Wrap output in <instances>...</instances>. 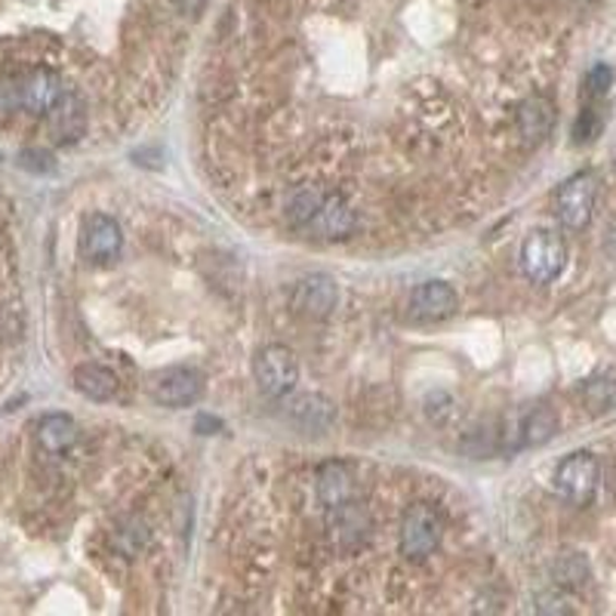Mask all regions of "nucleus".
Returning a JSON list of instances; mask_svg holds the SVG:
<instances>
[{
  "instance_id": "obj_1",
  "label": "nucleus",
  "mask_w": 616,
  "mask_h": 616,
  "mask_svg": "<svg viewBox=\"0 0 616 616\" xmlns=\"http://www.w3.org/2000/svg\"><path fill=\"white\" fill-rule=\"evenodd\" d=\"M444 540V521L428 503H416L404 511L401 528H398V552L407 561H425L438 552Z\"/></svg>"
},
{
  "instance_id": "obj_2",
  "label": "nucleus",
  "mask_w": 616,
  "mask_h": 616,
  "mask_svg": "<svg viewBox=\"0 0 616 616\" xmlns=\"http://www.w3.org/2000/svg\"><path fill=\"white\" fill-rule=\"evenodd\" d=\"M567 265V244L558 231L540 229L528 234V241L521 244V271L530 283H546L558 281Z\"/></svg>"
},
{
  "instance_id": "obj_3",
  "label": "nucleus",
  "mask_w": 616,
  "mask_h": 616,
  "mask_svg": "<svg viewBox=\"0 0 616 616\" xmlns=\"http://www.w3.org/2000/svg\"><path fill=\"white\" fill-rule=\"evenodd\" d=\"M373 530H376L373 515L358 499L327 509V533H330L336 552H342V555H358L361 548H367Z\"/></svg>"
},
{
  "instance_id": "obj_4",
  "label": "nucleus",
  "mask_w": 616,
  "mask_h": 616,
  "mask_svg": "<svg viewBox=\"0 0 616 616\" xmlns=\"http://www.w3.org/2000/svg\"><path fill=\"white\" fill-rule=\"evenodd\" d=\"M595 204H599V177L582 170L567 179L555 194V216L564 229L580 231L589 226Z\"/></svg>"
},
{
  "instance_id": "obj_5",
  "label": "nucleus",
  "mask_w": 616,
  "mask_h": 616,
  "mask_svg": "<svg viewBox=\"0 0 616 616\" xmlns=\"http://www.w3.org/2000/svg\"><path fill=\"white\" fill-rule=\"evenodd\" d=\"M253 376L256 386L268 398H287L300 383V361L287 346H265L263 352L253 361Z\"/></svg>"
},
{
  "instance_id": "obj_6",
  "label": "nucleus",
  "mask_w": 616,
  "mask_h": 616,
  "mask_svg": "<svg viewBox=\"0 0 616 616\" xmlns=\"http://www.w3.org/2000/svg\"><path fill=\"white\" fill-rule=\"evenodd\" d=\"M599 481H601V466L599 459L592 457L589 450L570 454V457L561 459L558 469H555V491H558L561 499L573 503V506L592 503V496L599 491Z\"/></svg>"
},
{
  "instance_id": "obj_7",
  "label": "nucleus",
  "mask_w": 616,
  "mask_h": 616,
  "mask_svg": "<svg viewBox=\"0 0 616 616\" xmlns=\"http://www.w3.org/2000/svg\"><path fill=\"white\" fill-rule=\"evenodd\" d=\"M201 395H204V376L194 367H185V364L160 370L152 379V401L160 407H170V410L192 407Z\"/></svg>"
},
{
  "instance_id": "obj_8",
  "label": "nucleus",
  "mask_w": 616,
  "mask_h": 616,
  "mask_svg": "<svg viewBox=\"0 0 616 616\" xmlns=\"http://www.w3.org/2000/svg\"><path fill=\"white\" fill-rule=\"evenodd\" d=\"M457 290L444 281L420 283V287H413V293L407 300V317L413 324H440V321L457 315Z\"/></svg>"
},
{
  "instance_id": "obj_9",
  "label": "nucleus",
  "mask_w": 616,
  "mask_h": 616,
  "mask_svg": "<svg viewBox=\"0 0 616 616\" xmlns=\"http://www.w3.org/2000/svg\"><path fill=\"white\" fill-rule=\"evenodd\" d=\"M123 250L121 226L106 213H89L81 229V253L93 265L114 263Z\"/></svg>"
},
{
  "instance_id": "obj_10",
  "label": "nucleus",
  "mask_w": 616,
  "mask_h": 616,
  "mask_svg": "<svg viewBox=\"0 0 616 616\" xmlns=\"http://www.w3.org/2000/svg\"><path fill=\"white\" fill-rule=\"evenodd\" d=\"M283 416H287V423L305 435H327L336 423V407L330 398H324L317 391H302L287 401Z\"/></svg>"
},
{
  "instance_id": "obj_11",
  "label": "nucleus",
  "mask_w": 616,
  "mask_h": 616,
  "mask_svg": "<svg viewBox=\"0 0 616 616\" xmlns=\"http://www.w3.org/2000/svg\"><path fill=\"white\" fill-rule=\"evenodd\" d=\"M339 290L336 281L324 271L305 275L297 287H293V309L302 317H327L336 309Z\"/></svg>"
},
{
  "instance_id": "obj_12",
  "label": "nucleus",
  "mask_w": 616,
  "mask_h": 616,
  "mask_svg": "<svg viewBox=\"0 0 616 616\" xmlns=\"http://www.w3.org/2000/svg\"><path fill=\"white\" fill-rule=\"evenodd\" d=\"M47 126H50V136L59 145L65 142H77L87 130V108L81 102V96L74 93H62L56 99V106L47 111Z\"/></svg>"
},
{
  "instance_id": "obj_13",
  "label": "nucleus",
  "mask_w": 616,
  "mask_h": 616,
  "mask_svg": "<svg viewBox=\"0 0 616 616\" xmlns=\"http://www.w3.org/2000/svg\"><path fill=\"white\" fill-rule=\"evenodd\" d=\"M19 81H22V111L28 114H47L56 106V99L65 93L56 71L35 69L28 74H19Z\"/></svg>"
},
{
  "instance_id": "obj_14",
  "label": "nucleus",
  "mask_w": 616,
  "mask_h": 616,
  "mask_svg": "<svg viewBox=\"0 0 616 616\" xmlns=\"http://www.w3.org/2000/svg\"><path fill=\"white\" fill-rule=\"evenodd\" d=\"M515 126H518V136L524 140V145H540L546 142V136L555 126V106L548 102L546 96H530L518 106L515 114Z\"/></svg>"
},
{
  "instance_id": "obj_15",
  "label": "nucleus",
  "mask_w": 616,
  "mask_h": 616,
  "mask_svg": "<svg viewBox=\"0 0 616 616\" xmlns=\"http://www.w3.org/2000/svg\"><path fill=\"white\" fill-rule=\"evenodd\" d=\"M315 491H317V499H321V506H324V509H334V506L349 503V499H354L352 469H349L346 462H339V459L324 462V466L317 469Z\"/></svg>"
},
{
  "instance_id": "obj_16",
  "label": "nucleus",
  "mask_w": 616,
  "mask_h": 616,
  "mask_svg": "<svg viewBox=\"0 0 616 616\" xmlns=\"http://www.w3.org/2000/svg\"><path fill=\"white\" fill-rule=\"evenodd\" d=\"M309 226H315L317 234L321 238H349L358 226V216H354L352 204L346 201V197H339V194H327L324 197V204H321V210L315 213V219L309 222Z\"/></svg>"
},
{
  "instance_id": "obj_17",
  "label": "nucleus",
  "mask_w": 616,
  "mask_h": 616,
  "mask_svg": "<svg viewBox=\"0 0 616 616\" xmlns=\"http://www.w3.org/2000/svg\"><path fill=\"white\" fill-rule=\"evenodd\" d=\"M37 444H40V450L50 454V457L69 454L71 447L77 444V423H74L71 416H65V413H50V416H44L40 425H37Z\"/></svg>"
},
{
  "instance_id": "obj_18",
  "label": "nucleus",
  "mask_w": 616,
  "mask_h": 616,
  "mask_svg": "<svg viewBox=\"0 0 616 616\" xmlns=\"http://www.w3.org/2000/svg\"><path fill=\"white\" fill-rule=\"evenodd\" d=\"M71 379H74V388L89 401H111L121 388V379L102 364H81Z\"/></svg>"
},
{
  "instance_id": "obj_19",
  "label": "nucleus",
  "mask_w": 616,
  "mask_h": 616,
  "mask_svg": "<svg viewBox=\"0 0 616 616\" xmlns=\"http://www.w3.org/2000/svg\"><path fill=\"white\" fill-rule=\"evenodd\" d=\"M555 432H558V416L548 407L530 410L528 416L521 420V425H518L521 447H543V444L555 438Z\"/></svg>"
},
{
  "instance_id": "obj_20",
  "label": "nucleus",
  "mask_w": 616,
  "mask_h": 616,
  "mask_svg": "<svg viewBox=\"0 0 616 616\" xmlns=\"http://www.w3.org/2000/svg\"><path fill=\"white\" fill-rule=\"evenodd\" d=\"M580 401L592 416L616 410V376H592L580 386Z\"/></svg>"
},
{
  "instance_id": "obj_21",
  "label": "nucleus",
  "mask_w": 616,
  "mask_h": 616,
  "mask_svg": "<svg viewBox=\"0 0 616 616\" xmlns=\"http://www.w3.org/2000/svg\"><path fill=\"white\" fill-rule=\"evenodd\" d=\"M324 197H327V194L321 192L317 185H305V189H300V192H297L293 197H290V201H287V210H283L287 222H290L293 229H302V226H309V222L315 219V213L321 210Z\"/></svg>"
},
{
  "instance_id": "obj_22",
  "label": "nucleus",
  "mask_w": 616,
  "mask_h": 616,
  "mask_svg": "<svg viewBox=\"0 0 616 616\" xmlns=\"http://www.w3.org/2000/svg\"><path fill=\"white\" fill-rule=\"evenodd\" d=\"M148 536H152V530L142 518H126L114 530V548L126 558H133V555H140L142 548L148 546Z\"/></svg>"
},
{
  "instance_id": "obj_23",
  "label": "nucleus",
  "mask_w": 616,
  "mask_h": 616,
  "mask_svg": "<svg viewBox=\"0 0 616 616\" xmlns=\"http://www.w3.org/2000/svg\"><path fill=\"white\" fill-rule=\"evenodd\" d=\"M552 573H555V582L558 585H567V589H580L582 582L589 580V564L582 555H561L555 567H552Z\"/></svg>"
},
{
  "instance_id": "obj_24",
  "label": "nucleus",
  "mask_w": 616,
  "mask_h": 616,
  "mask_svg": "<svg viewBox=\"0 0 616 616\" xmlns=\"http://www.w3.org/2000/svg\"><path fill=\"white\" fill-rule=\"evenodd\" d=\"M16 111H22V81L16 74L0 77V121L13 118Z\"/></svg>"
},
{
  "instance_id": "obj_25",
  "label": "nucleus",
  "mask_w": 616,
  "mask_h": 616,
  "mask_svg": "<svg viewBox=\"0 0 616 616\" xmlns=\"http://www.w3.org/2000/svg\"><path fill=\"white\" fill-rule=\"evenodd\" d=\"M462 450L469 454V457H491L493 450H496V432H491L487 425L481 428H472V432H466V438H462Z\"/></svg>"
},
{
  "instance_id": "obj_26",
  "label": "nucleus",
  "mask_w": 616,
  "mask_h": 616,
  "mask_svg": "<svg viewBox=\"0 0 616 616\" xmlns=\"http://www.w3.org/2000/svg\"><path fill=\"white\" fill-rule=\"evenodd\" d=\"M614 84V71L611 65H595V69L585 74V93L595 99V96H604L607 89Z\"/></svg>"
},
{
  "instance_id": "obj_27",
  "label": "nucleus",
  "mask_w": 616,
  "mask_h": 616,
  "mask_svg": "<svg viewBox=\"0 0 616 616\" xmlns=\"http://www.w3.org/2000/svg\"><path fill=\"white\" fill-rule=\"evenodd\" d=\"M601 130V118L595 108H585L580 114V121H577V130H573V136H577V142H589L599 136Z\"/></svg>"
},
{
  "instance_id": "obj_28",
  "label": "nucleus",
  "mask_w": 616,
  "mask_h": 616,
  "mask_svg": "<svg viewBox=\"0 0 616 616\" xmlns=\"http://www.w3.org/2000/svg\"><path fill=\"white\" fill-rule=\"evenodd\" d=\"M25 170H40V173H47V170H53V158L47 155V152H22V160H19Z\"/></svg>"
},
{
  "instance_id": "obj_29",
  "label": "nucleus",
  "mask_w": 616,
  "mask_h": 616,
  "mask_svg": "<svg viewBox=\"0 0 616 616\" xmlns=\"http://www.w3.org/2000/svg\"><path fill=\"white\" fill-rule=\"evenodd\" d=\"M536 611H543V614H570V607L561 599H555V595H543Z\"/></svg>"
},
{
  "instance_id": "obj_30",
  "label": "nucleus",
  "mask_w": 616,
  "mask_h": 616,
  "mask_svg": "<svg viewBox=\"0 0 616 616\" xmlns=\"http://www.w3.org/2000/svg\"><path fill=\"white\" fill-rule=\"evenodd\" d=\"M177 7L185 13V16H197V13L207 7V0H177Z\"/></svg>"
}]
</instances>
